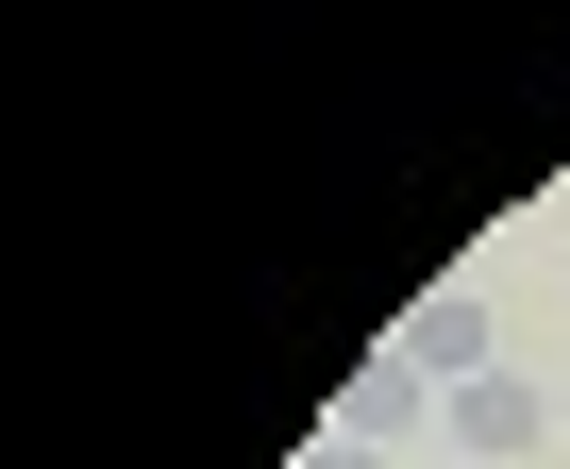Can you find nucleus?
<instances>
[{
  "instance_id": "obj_1",
  "label": "nucleus",
  "mask_w": 570,
  "mask_h": 469,
  "mask_svg": "<svg viewBox=\"0 0 570 469\" xmlns=\"http://www.w3.org/2000/svg\"><path fill=\"white\" fill-rule=\"evenodd\" d=\"M436 436H453L470 469H520V452H553L570 419H553V402H537L520 369H487V386H453V402H436Z\"/></svg>"
},
{
  "instance_id": "obj_2",
  "label": "nucleus",
  "mask_w": 570,
  "mask_h": 469,
  "mask_svg": "<svg viewBox=\"0 0 570 469\" xmlns=\"http://www.w3.org/2000/svg\"><path fill=\"white\" fill-rule=\"evenodd\" d=\"M386 352H403V369H420L436 402L503 369V336H487V302H470V286H436V302H403V336H386Z\"/></svg>"
},
{
  "instance_id": "obj_3",
  "label": "nucleus",
  "mask_w": 570,
  "mask_h": 469,
  "mask_svg": "<svg viewBox=\"0 0 570 469\" xmlns=\"http://www.w3.org/2000/svg\"><path fill=\"white\" fill-rule=\"evenodd\" d=\"M320 436H353V452H403V436H436V386L403 369V352H353L336 369V419Z\"/></svg>"
},
{
  "instance_id": "obj_4",
  "label": "nucleus",
  "mask_w": 570,
  "mask_h": 469,
  "mask_svg": "<svg viewBox=\"0 0 570 469\" xmlns=\"http://www.w3.org/2000/svg\"><path fill=\"white\" fill-rule=\"evenodd\" d=\"M303 469H403V452H353V436H303Z\"/></svg>"
},
{
  "instance_id": "obj_5",
  "label": "nucleus",
  "mask_w": 570,
  "mask_h": 469,
  "mask_svg": "<svg viewBox=\"0 0 570 469\" xmlns=\"http://www.w3.org/2000/svg\"><path fill=\"white\" fill-rule=\"evenodd\" d=\"M553 419H570V402H553Z\"/></svg>"
}]
</instances>
